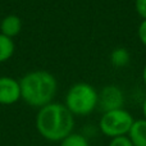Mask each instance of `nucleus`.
Here are the masks:
<instances>
[{
	"label": "nucleus",
	"mask_w": 146,
	"mask_h": 146,
	"mask_svg": "<svg viewBox=\"0 0 146 146\" xmlns=\"http://www.w3.org/2000/svg\"><path fill=\"white\" fill-rule=\"evenodd\" d=\"M35 124L41 137L51 142H60L73 132L74 115L64 104L50 103L38 109Z\"/></svg>",
	"instance_id": "1"
},
{
	"label": "nucleus",
	"mask_w": 146,
	"mask_h": 146,
	"mask_svg": "<svg viewBox=\"0 0 146 146\" xmlns=\"http://www.w3.org/2000/svg\"><path fill=\"white\" fill-rule=\"evenodd\" d=\"M21 99L32 108H42L53 103L58 90L56 78L48 71L28 72L19 80Z\"/></svg>",
	"instance_id": "2"
},
{
	"label": "nucleus",
	"mask_w": 146,
	"mask_h": 146,
	"mask_svg": "<svg viewBox=\"0 0 146 146\" xmlns=\"http://www.w3.org/2000/svg\"><path fill=\"white\" fill-rule=\"evenodd\" d=\"M98 96L99 92L94 86L78 82L68 90L64 105L73 115H88L98 108Z\"/></svg>",
	"instance_id": "3"
},
{
	"label": "nucleus",
	"mask_w": 146,
	"mask_h": 146,
	"mask_svg": "<svg viewBox=\"0 0 146 146\" xmlns=\"http://www.w3.org/2000/svg\"><path fill=\"white\" fill-rule=\"evenodd\" d=\"M133 117L124 108L109 110L103 113L99 121V128L101 133L106 137H118L126 136L133 123Z\"/></svg>",
	"instance_id": "4"
},
{
	"label": "nucleus",
	"mask_w": 146,
	"mask_h": 146,
	"mask_svg": "<svg viewBox=\"0 0 146 146\" xmlns=\"http://www.w3.org/2000/svg\"><path fill=\"white\" fill-rule=\"evenodd\" d=\"M124 105V95L123 91L114 85H109L103 87L99 91L98 96V108L103 110V113L109 110L121 109Z\"/></svg>",
	"instance_id": "5"
},
{
	"label": "nucleus",
	"mask_w": 146,
	"mask_h": 146,
	"mask_svg": "<svg viewBox=\"0 0 146 146\" xmlns=\"http://www.w3.org/2000/svg\"><path fill=\"white\" fill-rule=\"evenodd\" d=\"M19 100V81L13 77H8V76L0 77V104L1 105H13Z\"/></svg>",
	"instance_id": "6"
},
{
	"label": "nucleus",
	"mask_w": 146,
	"mask_h": 146,
	"mask_svg": "<svg viewBox=\"0 0 146 146\" xmlns=\"http://www.w3.org/2000/svg\"><path fill=\"white\" fill-rule=\"evenodd\" d=\"M127 136L133 146H146V119L141 118L133 121Z\"/></svg>",
	"instance_id": "7"
},
{
	"label": "nucleus",
	"mask_w": 146,
	"mask_h": 146,
	"mask_svg": "<svg viewBox=\"0 0 146 146\" xmlns=\"http://www.w3.org/2000/svg\"><path fill=\"white\" fill-rule=\"evenodd\" d=\"M21 30H22V21L15 14H9L4 17L0 23V33L10 38L19 35Z\"/></svg>",
	"instance_id": "8"
},
{
	"label": "nucleus",
	"mask_w": 146,
	"mask_h": 146,
	"mask_svg": "<svg viewBox=\"0 0 146 146\" xmlns=\"http://www.w3.org/2000/svg\"><path fill=\"white\" fill-rule=\"evenodd\" d=\"M14 50H15V45L13 38L0 33V63L9 60L13 56V54H14Z\"/></svg>",
	"instance_id": "9"
},
{
	"label": "nucleus",
	"mask_w": 146,
	"mask_h": 146,
	"mask_svg": "<svg viewBox=\"0 0 146 146\" xmlns=\"http://www.w3.org/2000/svg\"><path fill=\"white\" fill-rule=\"evenodd\" d=\"M110 63L115 68L126 67L129 63V53L124 48H117L110 54Z\"/></svg>",
	"instance_id": "10"
},
{
	"label": "nucleus",
	"mask_w": 146,
	"mask_h": 146,
	"mask_svg": "<svg viewBox=\"0 0 146 146\" xmlns=\"http://www.w3.org/2000/svg\"><path fill=\"white\" fill-rule=\"evenodd\" d=\"M59 146H90V142L83 135L72 132L69 136H67L64 140H62Z\"/></svg>",
	"instance_id": "11"
},
{
	"label": "nucleus",
	"mask_w": 146,
	"mask_h": 146,
	"mask_svg": "<svg viewBox=\"0 0 146 146\" xmlns=\"http://www.w3.org/2000/svg\"><path fill=\"white\" fill-rule=\"evenodd\" d=\"M109 146H133V144H132L131 140L126 135V136H118V137L110 139Z\"/></svg>",
	"instance_id": "12"
},
{
	"label": "nucleus",
	"mask_w": 146,
	"mask_h": 146,
	"mask_svg": "<svg viewBox=\"0 0 146 146\" xmlns=\"http://www.w3.org/2000/svg\"><path fill=\"white\" fill-rule=\"evenodd\" d=\"M135 9L142 19H146V0H135Z\"/></svg>",
	"instance_id": "13"
},
{
	"label": "nucleus",
	"mask_w": 146,
	"mask_h": 146,
	"mask_svg": "<svg viewBox=\"0 0 146 146\" xmlns=\"http://www.w3.org/2000/svg\"><path fill=\"white\" fill-rule=\"evenodd\" d=\"M137 35H139L140 41L146 46V19H142V22L140 23L139 30H137Z\"/></svg>",
	"instance_id": "14"
},
{
	"label": "nucleus",
	"mask_w": 146,
	"mask_h": 146,
	"mask_svg": "<svg viewBox=\"0 0 146 146\" xmlns=\"http://www.w3.org/2000/svg\"><path fill=\"white\" fill-rule=\"evenodd\" d=\"M142 114H144V118L146 119V98L144 99V103H142Z\"/></svg>",
	"instance_id": "15"
},
{
	"label": "nucleus",
	"mask_w": 146,
	"mask_h": 146,
	"mask_svg": "<svg viewBox=\"0 0 146 146\" xmlns=\"http://www.w3.org/2000/svg\"><path fill=\"white\" fill-rule=\"evenodd\" d=\"M142 81H144V83H145V86H146V64H145L144 69H142Z\"/></svg>",
	"instance_id": "16"
}]
</instances>
